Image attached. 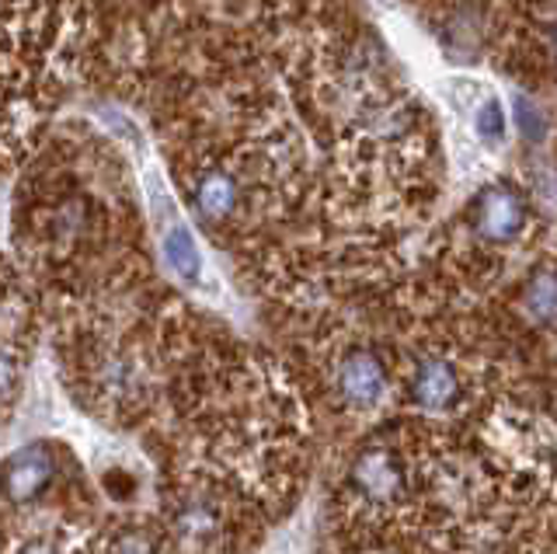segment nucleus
<instances>
[{
  "label": "nucleus",
  "instance_id": "nucleus-8",
  "mask_svg": "<svg viewBox=\"0 0 557 554\" xmlns=\"http://www.w3.org/2000/svg\"><path fill=\"white\" fill-rule=\"evenodd\" d=\"M164 258H168V266L174 269V275L185 283H199V275H202V251L196 245V237H191L188 227H171L164 234Z\"/></svg>",
  "mask_w": 557,
  "mask_h": 554
},
{
  "label": "nucleus",
  "instance_id": "nucleus-1",
  "mask_svg": "<svg viewBox=\"0 0 557 554\" xmlns=\"http://www.w3.org/2000/svg\"><path fill=\"white\" fill-rule=\"evenodd\" d=\"M474 231L478 237L492 241V245H512V241L522 237L530 220V206L522 199L519 188H512L509 182L487 185L481 188V196L474 199Z\"/></svg>",
  "mask_w": 557,
  "mask_h": 554
},
{
  "label": "nucleus",
  "instance_id": "nucleus-6",
  "mask_svg": "<svg viewBox=\"0 0 557 554\" xmlns=\"http://www.w3.org/2000/svg\"><path fill=\"white\" fill-rule=\"evenodd\" d=\"M191 199H196V210L202 213V220L220 223L226 220L240 202V185L226 168H206L196 178V188H191Z\"/></svg>",
  "mask_w": 557,
  "mask_h": 554
},
{
  "label": "nucleus",
  "instance_id": "nucleus-5",
  "mask_svg": "<svg viewBox=\"0 0 557 554\" xmlns=\"http://www.w3.org/2000/svg\"><path fill=\"white\" fill-rule=\"evenodd\" d=\"M356 489L373 498V502H387L400 492V481H405V471L394 454L387 450H366V454L356 460V471H352Z\"/></svg>",
  "mask_w": 557,
  "mask_h": 554
},
{
  "label": "nucleus",
  "instance_id": "nucleus-13",
  "mask_svg": "<svg viewBox=\"0 0 557 554\" xmlns=\"http://www.w3.org/2000/svg\"><path fill=\"white\" fill-rule=\"evenodd\" d=\"M554 57H557V28H554Z\"/></svg>",
  "mask_w": 557,
  "mask_h": 554
},
{
  "label": "nucleus",
  "instance_id": "nucleus-7",
  "mask_svg": "<svg viewBox=\"0 0 557 554\" xmlns=\"http://www.w3.org/2000/svg\"><path fill=\"white\" fill-rule=\"evenodd\" d=\"M522 310L533 324H554L557 321V269L544 266L536 269L527 286H522Z\"/></svg>",
  "mask_w": 557,
  "mask_h": 554
},
{
  "label": "nucleus",
  "instance_id": "nucleus-12",
  "mask_svg": "<svg viewBox=\"0 0 557 554\" xmlns=\"http://www.w3.org/2000/svg\"><path fill=\"white\" fill-rule=\"evenodd\" d=\"M22 554H60V551H57V544H52V541H28L22 547Z\"/></svg>",
  "mask_w": 557,
  "mask_h": 554
},
{
  "label": "nucleus",
  "instance_id": "nucleus-11",
  "mask_svg": "<svg viewBox=\"0 0 557 554\" xmlns=\"http://www.w3.org/2000/svg\"><path fill=\"white\" fill-rule=\"evenodd\" d=\"M112 554H157V547L144 530H126L115 537Z\"/></svg>",
  "mask_w": 557,
  "mask_h": 554
},
{
  "label": "nucleus",
  "instance_id": "nucleus-10",
  "mask_svg": "<svg viewBox=\"0 0 557 554\" xmlns=\"http://www.w3.org/2000/svg\"><path fill=\"white\" fill-rule=\"evenodd\" d=\"M516 123H519L522 136H527L530 144H540L547 136V119L530 98H516Z\"/></svg>",
  "mask_w": 557,
  "mask_h": 554
},
{
  "label": "nucleus",
  "instance_id": "nucleus-4",
  "mask_svg": "<svg viewBox=\"0 0 557 554\" xmlns=\"http://www.w3.org/2000/svg\"><path fill=\"white\" fill-rule=\"evenodd\" d=\"M411 397L429 411H446L460 402V373L449 359L429 356L418 362L411 380Z\"/></svg>",
  "mask_w": 557,
  "mask_h": 554
},
{
  "label": "nucleus",
  "instance_id": "nucleus-3",
  "mask_svg": "<svg viewBox=\"0 0 557 554\" xmlns=\"http://www.w3.org/2000/svg\"><path fill=\"white\" fill-rule=\"evenodd\" d=\"M335 384L352 408H373L380 405L383 391H387V370H383V362L370 349H352L348 356H342Z\"/></svg>",
  "mask_w": 557,
  "mask_h": 554
},
{
  "label": "nucleus",
  "instance_id": "nucleus-9",
  "mask_svg": "<svg viewBox=\"0 0 557 554\" xmlns=\"http://www.w3.org/2000/svg\"><path fill=\"white\" fill-rule=\"evenodd\" d=\"M474 133L492 147L505 140V112L498 106V98H487L484 106L474 112Z\"/></svg>",
  "mask_w": 557,
  "mask_h": 554
},
{
  "label": "nucleus",
  "instance_id": "nucleus-2",
  "mask_svg": "<svg viewBox=\"0 0 557 554\" xmlns=\"http://www.w3.org/2000/svg\"><path fill=\"white\" fill-rule=\"evenodd\" d=\"M52 475H57V460H52L49 443L22 446L17 454L8 457V467H4L8 498L14 502V506L35 502L52 484Z\"/></svg>",
  "mask_w": 557,
  "mask_h": 554
}]
</instances>
